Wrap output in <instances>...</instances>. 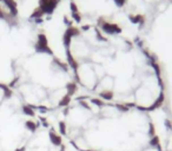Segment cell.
Returning <instances> with one entry per match:
<instances>
[{
	"instance_id": "cell-8",
	"label": "cell",
	"mask_w": 172,
	"mask_h": 151,
	"mask_svg": "<svg viewBox=\"0 0 172 151\" xmlns=\"http://www.w3.org/2000/svg\"><path fill=\"white\" fill-rule=\"evenodd\" d=\"M21 110H22V113L26 115V116H28V117H34V116H35V111H34V109L31 106L30 104L22 105Z\"/></svg>"
},
{
	"instance_id": "cell-14",
	"label": "cell",
	"mask_w": 172,
	"mask_h": 151,
	"mask_svg": "<svg viewBox=\"0 0 172 151\" xmlns=\"http://www.w3.org/2000/svg\"><path fill=\"white\" fill-rule=\"evenodd\" d=\"M151 66H152V69L154 70V73H156V76H157V78H159V77H161V69H160V66H159V64H158V61H156V63H148Z\"/></svg>"
},
{
	"instance_id": "cell-20",
	"label": "cell",
	"mask_w": 172,
	"mask_h": 151,
	"mask_svg": "<svg viewBox=\"0 0 172 151\" xmlns=\"http://www.w3.org/2000/svg\"><path fill=\"white\" fill-rule=\"evenodd\" d=\"M71 18H72L75 22H80V21H81V14H80L79 12L72 13V14H71Z\"/></svg>"
},
{
	"instance_id": "cell-1",
	"label": "cell",
	"mask_w": 172,
	"mask_h": 151,
	"mask_svg": "<svg viewBox=\"0 0 172 151\" xmlns=\"http://www.w3.org/2000/svg\"><path fill=\"white\" fill-rule=\"evenodd\" d=\"M98 25L100 26V30L103 31L105 34H110V36L119 34V33H121V31H123L119 25H117V24H112V22H108L106 20H103V18L99 19Z\"/></svg>"
},
{
	"instance_id": "cell-29",
	"label": "cell",
	"mask_w": 172,
	"mask_h": 151,
	"mask_svg": "<svg viewBox=\"0 0 172 151\" xmlns=\"http://www.w3.org/2000/svg\"><path fill=\"white\" fill-rule=\"evenodd\" d=\"M34 22H35V24H43V22H44V19H43V18L34 19Z\"/></svg>"
},
{
	"instance_id": "cell-16",
	"label": "cell",
	"mask_w": 172,
	"mask_h": 151,
	"mask_svg": "<svg viewBox=\"0 0 172 151\" xmlns=\"http://www.w3.org/2000/svg\"><path fill=\"white\" fill-rule=\"evenodd\" d=\"M91 104H93L95 106H97L98 109L104 107V106H105L104 100H103V99H100V98H91Z\"/></svg>"
},
{
	"instance_id": "cell-22",
	"label": "cell",
	"mask_w": 172,
	"mask_h": 151,
	"mask_svg": "<svg viewBox=\"0 0 172 151\" xmlns=\"http://www.w3.org/2000/svg\"><path fill=\"white\" fill-rule=\"evenodd\" d=\"M70 10L72 11V13H77L79 12V9H78V6L74 1H70Z\"/></svg>"
},
{
	"instance_id": "cell-15",
	"label": "cell",
	"mask_w": 172,
	"mask_h": 151,
	"mask_svg": "<svg viewBox=\"0 0 172 151\" xmlns=\"http://www.w3.org/2000/svg\"><path fill=\"white\" fill-rule=\"evenodd\" d=\"M37 43L40 44V45H49L47 37H46L44 33H39L38 37H37Z\"/></svg>"
},
{
	"instance_id": "cell-18",
	"label": "cell",
	"mask_w": 172,
	"mask_h": 151,
	"mask_svg": "<svg viewBox=\"0 0 172 151\" xmlns=\"http://www.w3.org/2000/svg\"><path fill=\"white\" fill-rule=\"evenodd\" d=\"M59 133L60 135H64V136H66L67 135V125L64 121H60L59 122Z\"/></svg>"
},
{
	"instance_id": "cell-23",
	"label": "cell",
	"mask_w": 172,
	"mask_h": 151,
	"mask_svg": "<svg viewBox=\"0 0 172 151\" xmlns=\"http://www.w3.org/2000/svg\"><path fill=\"white\" fill-rule=\"evenodd\" d=\"M135 44L139 47V49H142V50L144 49V43H143V40H142L140 38H138V37H137V38L135 39Z\"/></svg>"
},
{
	"instance_id": "cell-31",
	"label": "cell",
	"mask_w": 172,
	"mask_h": 151,
	"mask_svg": "<svg viewBox=\"0 0 172 151\" xmlns=\"http://www.w3.org/2000/svg\"><path fill=\"white\" fill-rule=\"evenodd\" d=\"M0 1H3V0H0Z\"/></svg>"
},
{
	"instance_id": "cell-9",
	"label": "cell",
	"mask_w": 172,
	"mask_h": 151,
	"mask_svg": "<svg viewBox=\"0 0 172 151\" xmlns=\"http://www.w3.org/2000/svg\"><path fill=\"white\" fill-rule=\"evenodd\" d=\"M70 102H71V96H68V94L66 93L65 96H62L58 103V106L59 107H67L70 105Z\"/></svg>"
},
{
	"instance_id": "cell-7",
	"label": "cell",
	"mask_w": 172,
	"mask_h": 151,
	"mask_svg": "<svg viewBox=\"0 0 172 151\" xmlns=\"http://www.w3.org/2000/svg\"><path fill=\"white\" fill-rule=\"evenodd\" d=\"M39 128V123L34 121H26L25 122V129L31 131V132H35Z\"/></svg>"
},
{
	"instance_id": "cell-3",
	"label": "cell",
	"mask_w": 172,
	"mask_h": 151,
	"mask_svg": "<svg viewBox=\"0 0 172 151\" xmlns=\"http://www.w3.org/2000/svg\"><path fill=\"white\" fill-rule=\"evenodd\" d=\"M3 1L6 4L7 7H9L11 17H13V18L17 17V15H18V6H17V3H15L14 0H3Z\"/></svg>"
},
{
	"instance_id": "cell-30",
	"label": "cell",
	"mask_w": 172,
	"mask_h": 151,
	"mask_svg": "<svg viewBox=\"0 0 172 151\" xmlns=\"http://www.w3.org/2000/svg\"><path fill=\"white\" fill-rule=\"evenodd\" d=\"M57 1H58V3H60V1H61V0H57Z\"/></svg>"
},
{
	"instance_id": "cell-10",
	"label": "cell",
	"mask_w": 172,
	"mask_h": 151,
	"mask_svg": "<svg viewBox=\"0 0 172 151\" xmlns=\"http://www.w3.org/2000/svg\"><path fill=\"white\" fill-rule=\"evenodd\" d=\"M66 90H67V94L68 96H72L78 90V86H77V83H67L66 84Z\"/></svg>"
},
{
	"instance_id": "cell-6",
	"label": "cell",
	"mask_w": 172,
	"mask_h": 151,
	"mask_svg": "<svg viewBox=\"0 0 172 151\" xmlns=\"http://www.w3.org/2000/svg\"><path fill=\"white\" fill-rule=\"evenodd\" d=\"M99 97H100V99H103V100L110 102V100L113 99L114 93H113L111 90H103L101 92H99Z\"/></svg>"
},
{
	"instance_id": "cell-27",
	"label": "cell",
	"mask_w": 172,
	"mask_h": 151,
	"mask_svg": "<svg viewBox=\"0 0 172 151\" xmlns=\"http://www.w3.org/2000/svg\"><path fill=\"white\" fill-rule=\"evenodd\" d=\"M6 13L3 11V9H1V6H0V19H6Z\"/></svg>"
},
{
	"instance_id": "cell-5",
	"label": "cell",
	"mask_w": 172,
	"mask_h": 151,
	"mask_svg": "<svg viewBox=\"0 0 172 151\" xmlns=\"http://www.w3.org/2000/svg\"><path fill=\"white\" fill-rule=\"evenodd\" d=\"M34 49H35V51H37V52H39V53H46V54L53 55V51L50 49V46H49V45H40V44L35 43Z\"/></svg>"
},
{
	"instance_id": "cell-2",
	"label": "cell",
	"mask_w": 172,
	"mask_h": 151,
	"mask_svg": "<svg viewBox=\"0 0 172 151\" xmlns=\"http://www.w3.org/2000/svg\"><path fill=\"white\" fill-rule=\"evenodd\" d=\"M49 138H50V142L52 146L54 148H60L62 145V139H61V135L57 131H54L53 129L50 131L49 133Z\"/></svg>"
},
{
	"instance_id": "cell-28",
	"label": "cell",
	"mask_w": 172,
	"mask_h": 151,
	"mask_svg": "<svg viewBox=\"0 0 172 151\" xmlns=\"http://www.w3.org/2000/svg\"><path fill=\"white\" fill-rule=\"evenodd\" d=\"M91 28V25H89V24H86V25H83L81 26V30L83 31H89Z\"/></svg>"
},
{
	"instance_id": "cell-24",
	"label": "cell",
	"mask_w": 172,
	"mask_h": 151,
	"mask_svg": "<svg viewBox=\"0 0 172 151\" xmlns=\"http://www.w3.org/2000/svg\"><path fill=\"white\" fill-rule=\"evenodd\" d=\"M113 1H114V4L117 5V7H124L127 0H113Z\"/></svg>"
},
{
	"instance_id": "cell-26",
	"label": "cell",
	"mask_w": 172,
	"mask_h": 151,
	"mask_svg": "<svg viewBox=\"0 0 172 151\" xmlns=\"http://www.w3.org/2000/svg\"><path fill=\"white\" fill-rule=\"evenodd\" d=\"M47 3H49V0H39V7L44 9V7L47 5Z\"/></svg>"
},
{
	"instance_id": "cell-17",
	"label": "cell",
	"mask_w": 172,
	"mask_h": 151,
	"mask_svg": "<svg viewBox=\"0 0 172 151\" xmlns=\"http://www.w3.org/2000/svg\"><path fill=\"white\" fill-rule=\"evenodd\" d=\"M113 106H114V109H116V110H118L119 112H129V111H130V107L125 105L124 103H123V104L118 103V104H114Z\"/></svg>"
},
{
	"instance_id": "cell-25",
	"label": "cell",
	"mask_w": 172,
	"mask_h": 151,
	"mask_svg": "<svg viewBox=\"0 0 172 151\" xmlns=\"http://www.w3.org/2000/svg\"><path fill=\"white\" fill-rule=\"evenodd\" d=\"M64 24H65L67 27H71V26H72V20L70 19L67 15H64Z\"/></svg>"
},
{
	"instance_id": "cell-11",
	"label": "cell",
	"mask_w": 172,
	"mask_h": 151,
	"mask_svg": "<svg viewBox=\"0 0 172 151\" xmlns=\"http://www.w3.org/2000/svg\"><path fill=\"white\" fill-rule=\"evenodd\" d=\"M71 43H72V37L65 31L64 37H62V44H64V46L66 47V50H70V45H71Z\"/></svg>"
},
{
	"instance_id": "cell-21",
	"label": "cell",
	"mask_w": 172,
	"mask_h": 151,
	"mask_svg": "<svg viewBox=\"0 0 172 151\" xmlns=\"http://www.w3.org/2000/svg\"><path fill=\"white\" fill-rule=\"evenodd\" d=\"M96 36H97V38H98V40H100V42H107V39L103 36V33L100 32V30H96Z\"/></svg>"
},
{
	"instance_id": "cell-4",
	"label": "cell",
	"mask_w": 172,
	"mask_h": 151,
	"mask_svg": "<svg viewBox=\"0 0 172 151\" xmlns=\"http://www.w3.org/2000/svg\"><path fill=\"white\" fill-rule=\"evenodd\" d=\"M129 19L132 24H139V26L142 27L144 25V22H145V18H144V15L143 14H130L129 15Z\"/></svg>"
},
{
	"instance_id": "cell-12",
	"label": "cell",
	"mask_w": 172,
	"mask_h": 151,
	"mask_svg": "<svg viewBox=\"0 0 172 151\" xmlns=\"http://www.w3.org/2000/svg\"><path fill=\"white\" fill-rule=\"evenodd\" d=\"M53 63H54V64H57V66H58L59 69H61L62 71H64V72H67V71H68V66H67V64H65V63H62V61H61V60H59L58 58L54 57V58H53Z\"/></svg>"
},
{
	"instance_id": "cell-19",
	"label": "cell",
	"mask_w": 172,
	"mask_h": 151,
	"mask_svg": "<svg viewBox=\"0 0 172 151\" xmlns=\"http://www.w3.org/2000/svg\"><path fill=\"white\" fill-rule=\"evenodd\" d=\"M156 136V128H154V124L152 122L148 123V137H153Z\"/></svg>"
},
{
	"instance_id": "cell-13",
	"label": "cell",
	"mask_w": 172,
	"mask_h": 151,
	"mask_svg": "<svg viewBox=\"0 0 172 151\" xmlns=\"http://www.w3.org/2000/svg\"><path fill=\"white\" fill-rule=\"evenodd\" d=\"M45 13H44V11L40 9V7H38V9H35L34 11H33V13L31 14V19H38V18H43V15H44Z\"/></svg>"
}]
</instances>
